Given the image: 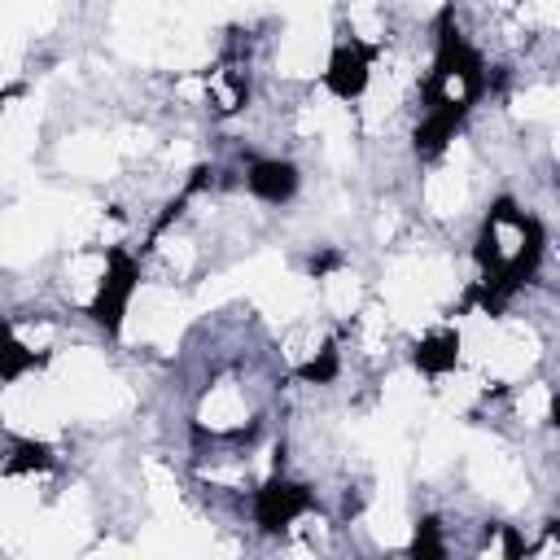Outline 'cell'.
Here are the masks:
<instances>
[{
  "instance_id": "8992f818",
  "label": "cell",
  "mask_w": 560,
  "mask_h": 560,
  "mask_svg": "<svg viewBox=\"0 0 560 560\" xmlns=\"http://www.w3.org/2000/svg\"><path fill=\"white\" fill-rule=\"evenodd\" d=\"M416 368L420 372H429V376H442V372H451L455 368V359H459V332H451V328H442V332H433V337H424L420 346H416Z\"/></svg>"
},
{
  "instance_id": "ba28073f",
  "label": "cell",
  "mask_w": 560,
  "mask_h": 560,
  "mask_svg": "<svg viewBox=\"0 0 560 560\" xmlns=\"http://www.w3.org/2000/svg\"><path fill=\"white\" fill-rule=\"evenodd\" d=\"M48 464H52V451H48V446H39V442H18V446H13V459H9V468H13V472L48 468Z\"/></svg>"
},
{
  "instance_id": "3957f363",
  "label": "cell",
  "mask_w": 560,
  "mask_h": 560,
  "mask_svg": "<svg viewBox=\"0 0 560 560\" xmlns=\"http://www.w3.org/2000/svg\"><path fill=\"white\" fill-rule=\"evenodd\" d=\"M372 61H376V44H363V39H341L328 57V70H324V88L337 96V101H354L368 79H372Z\"/></svg>"
},
{
  "instance_id": "277c9868",
  "label": "cell",
  "mask_w": 560,
  "mask_h": 560,
  "mask_svg": "<svg viewBox=\"0 0 560 560\" xmlns=\"http://www.w3.org/2000/svg\"><path fill=\"white\" fill-rule=\"evenodd\" d=\"M245 184H249L254 197L280 206V201H289L298 192V166L293 162H280V158H258V162H249Z\"/></svg>"
},
{
  "instance_id": "5b68a950",
  "label": "cell",
  "mask_w": 560,
  "mask_h": 560,
  "mask_svg": "<svg viewBox=\"0 0 560 560\" xmlns=\"http://www.w3.org/2000/svg\"><path fill=\"white\" fill-rule=\"evenodd\" d=\"M464 109H424V118L416 122V153L420 158H438L451 140H455V131L464 127Z\"/></svg>"
},
{
  "instance_id": "52a82bcc",
  "label": "cell",
  "mask_w": 560,
  "mask_h": 560,
  "mask_svg": "<svg viewBox=\"0 0 560 560\" xmlns=\"http://www.w3.org/2000/svg\"><path fill=\"white\" fill-rule=\"evenodd\" d=\"M31 368H39V354L26 350V346L13 337L9 319H0V381H18V376L31 372Z\"/></svg>"
},
{
  "instance_id": "7a4b0ae2",
  "label": "cell",
  "mask_w": 560,
  "mask_h": 560,
  "mask_svg": "<svg viewBox=\"0 0 560 560\" xmlns=\"http://www.w3.org/2000/svg\"><path fill=\"white\" fill-rule=\"evenodd\" d=\"M311 503H315V494L302 486V481H289V477H271V481H262L258 490H254V521H258V529L262 534H280V529H289L302 512H311Z\"/></svg>"
},
{
  "instance_id": "30bf717a",
  "label": "cell",
  "mask_w": 560,
  "mask_h": 560,
  "mask_svg": "<svg viewBox=\"0 0 560 560\" xmlns=\"http://www.w3.org/2000/svg\"><path fill=\"white\" fill-rule=\"evenodd\" d=\"M302 376H306V381H332V376H337V350L328 346V350L319 354V363H306V368H302Z\"/></svg>"
},
{
  "instance_id": "9c48e42d",
  "label": "cell",
  "mask_w": 560,
  "mask_h": 560,
  "mask_svg": "<svg viewBox=\"0 0 560 560\" xmlns=\"http://www.w3.org/2000/svg\"><path fill=\"white\" fill-rule=\"evenodd\" d=\"M446 547H442V538H438V521L429 516V521H420L416 525V542H411V556H442Z\"/></svg>"
},
{
  "instance_id": "6da1fadb",
  "label": "cell",
  "mask_w": 560,
  "mask_h": 560,
  "mask_svg": "<svg viewBox=\"0 0 560 560\" xmlns=\"http://www.w3.org/2000/svg\"><path fill=\"white\" fill-rule=\"evenodd\" d=\"M105 262H109V271L101 276V289H96L88 315H92L101 328L118 332L122 311H127V302H131V293H136V280H140V262H136L131 254H122V249H109Z\"/></svg>"
}]
</instances>
